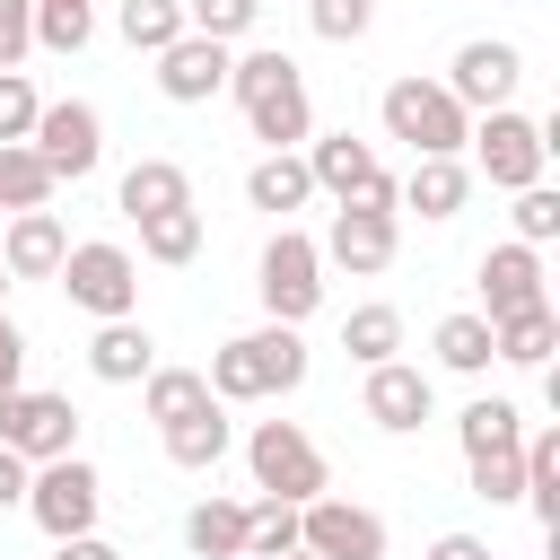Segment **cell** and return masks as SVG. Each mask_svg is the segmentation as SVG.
I'll use <instances>...</instances> for the list:
<instances>
[{
  "mask_svg": "<svg viewBox=\"0 0 560 560\" xmlns=\"http://www.w3.org/2000/svg\"><path fill=\"white\" fill-rule=\"evenodd\" d=\"M184 542H192L201 560H245V508H236V499H201V508L184 516Z\"/></svg>",
  "mask_w": 560,
  "mask_h": 560,
  "instance_id": "cell-25",
  "label": "cell"
},
{
  "mask_svg": "<svg viewBox=\"0 0 560 560\" xmlns=\"http://www.w3.org/2000/svg\"><path fill=\"white\" fill-rule=\"evenodd\" d=\"M280 551H298V499L245 508V560H280Z\"/></svg>",
  "mask_w": 560,
  "mask_h": 560,
  "instance_id": "cell-34",
  "label": "cell"
},
{
  "mask_svg": "<svg viewBox=\"0 0 560 560\" xmlns=\"http://www.w3.org/2000/svg\"><path fill=\"white\" fill-rule=\"evenodd\" d=\"M96 508H105V481L88 455H52L26 472V516L61 542V534H96Z\"/></svg>",
  "mask_w": 560,
  "mask_h": 560,
  "instance_id": "cell-6",
  "label": "cell"
},
{
  "mask_svg": "<svg viewBox=\"0 0 560 560\" xmlns=\"http://www.w3.org/2000/svg\"><path fill=\"white\" fill-rule=\"evenodd\" d=\"M0 298H9V262H0Z\"/></svg>",
  "mask_w": 560,
  "mask_h": 560,
  "instance_id": "cell-47",
  "label": "cell"
},
{
  "mask_svg": "<svg viewBox=\"0 0 560 560\" xmlns=\"http://www.w3.org/2000/svg\"><path fill=\"white\" fill-rule=\"evenodd\" d=\"M516 455H525V499H534V516L560 525V438L542 429V438H525Z\"/></svg>",
  "mask_w": 560,
  "mask_h": 560,
  "instance_id": "cell-33",
  "label": "cell"
},
{
  "mask_svg": "<svg viewBox=\"0 0 560 560\" xmlns=\"http://www.w3.org/2000/svg\"><path fill=\"white\" fill-rule=\"evenodd\" d=\"M114 26H122V44H131V52H166V44L184 35V0H122V9H114Z\"/></svg>",
  "mask_w": 560,
  "mask_h": 560,
  "instance_id": "cell-29",
  "label": "cell"
},
{
  "mask_svg": "<svg viewBox=\"0 0 560 560\" xmlns=\"http://www.w3.org/2000/svg\"><path fill=\"white\" fill-rule=\"evenodd\" d=\"M464 192H472V175L455 158H411V184H394V201H411L420 219H455Z\"/></svg>",
  "mask_w": 560,
  "mask_h": 560,
  "instance_id": "cell-21",
  "label": "cell"
},
{
  "mask_svg": "<svg viewBox=\"0 0 560 560\" xmlns=\"http://www.w3.org/2000/svg\"><path fill=\"white\" fill-rule=\"evenodd\" d=\"M0 446H18L26 464L79 455V411H70V394H26V385H9V394H0Z\"/></svg>",
  "mask_w": 560,
  "mask_h": 560,
  "instance_id": "cell-10",
  "label": "cell"
},
{
  "mask_svg": "<svg viewBox=\"0 0 560 560\" xmlns=\"http://www.w3.org/2000/svg\"><path fill=\"white\" fill-rule=\"evenodd\" d=\"M280 560H315V551H306V542H298V551H280Z\"/></svg>",
  "mask_w": 560,
  "mask_h": 560,
  "instance_id": "cell-46",
  "label": "cell"
},
{
  "mask_svg": "<svg viewBox=\"0 0 560 560\" xmlns=\"http://www.w3.org/2000/svg\"><path fill=\"white\" fill-rule=\"evenodd\" d=\"M140 385H149V420H158V429H166V420H184V411H201V402H219L201 368H149Z\"/></svg>",
  "mask_w": 560,
  "mask_h": 560,
  "instance_id": "cell-28",
  "label": "cell"
},
{
  "mask_svg": "<svg viewBox=\"0 0 560 560\" xmlns=\"http://www.w3.org/2000/svg\"><path fill=\"white\" fill-rule=\"evenodd\" d=\"M376 114H385V140H411V158H455L464 131H472V114L438 79H394Z\"/></svg>",
  "mask_w": 560,
  "mask_h": 560,
  "instance_id": "cell-3",
  "label": "cell"
},
{
  "mask_svg": "<svg viewBox=\"0 0 560 560\" xmlns=\"http://www.w3.org/2000/svg\"><path fill=\"white\" fill-rule=\"evenodd\" d=\"M26 149L52 166V184H79V175H96V158H105V122H96V105H88V96H61V105H44V114H35Z\"/></svg>",
  "mask_w": 560,
  "mask_h": 560,
  "instance_id": "cell-9",
  "label": "cell"
},
{
  "mask_svg": "<svg viewBox=\"0 0 560 560\" xmlns=\"http://www.w3.org/2000/svg\"><path fill=\"white\" fill-rule=\"evenodd\" d=\"M429 560H490V542H481V534H438Z\"/></svg>",
  "mask_w": 560,
  "mask_h": 560,
  "instance_id": "cell-44",
  "label": "cell"
},
{
  "mask_svg": "<svg viewBox=\"0 0 560 560\" xmlns=\"http://www.w3.org/2000/svg\"><path fill=\"white\" fill-rule=\"evenodd\" d=\"M394 245H402V236H394V210H368V201H341V210H332V228H324V245H315V254H324V262H341V271H359V280H368V271H385V262H394Z\"/></svg>",
  "mask_w": 560,
  "mask_h": 560,
  "instance_id": "cell-14",
  "label": "cell"
},
{
  "mask_svg": "<svg viewBox=\"0 0 560 560\" xmlns=\"http://www.w3.org/2000/svg\"><path fill=\"white\" fill-rule=\"evenodd\" d=\"M219 455H228V402H201V411L166 420V464H184V472H210Z\"/></svg>",
  "mask_w": 560,
  "mask_h": 560,
  "instance_id": "cell-23",
  "label": "cell"
},
{
  "mask_svg": "<svg viewBox=\"0 0 560 560\" xmlns=\"http://www.w3.org/2000/svg\"><path fill=\"white\" fill-rule=\"evenodd\" d=\"M341 350H350L359 368L394 359V350H402V315H394V306H350V324H341Z\"/></svg>",
  "mask_w": 560,
  "mask_h": 560,
  "instance_id": "cell-32",
  "label": "cell"
},
{
  "mask_svg": "<svg viewBox=\"0 0 560 560\" xmlns=\"http://www.w3.org/2000/svg\"><path fill=\"white\" fill-rule=\"evenodd\" d=\"M262 306H271V324H306L315 306H324V254H315V236H298V228H280L271 245H262Z\"/></svg>",
  "mask_w": 560,
  "mask_h": 560,
  "instance_id": "cell-7",
  "label": "cell"
},
{
  "mask_svg": "<svg viewBox=\"0 0 560 560\" xmlns=\"http://www.w3.org/2000/svg\"><path fill=\"white\" fill-rule=\"evenodd\" d=\"M210 394L219 402H262V394H298L306 385V341L298 324H262V332H236L210 350Z\"/></svg>",
  "mask_w": 560,
  "mask_h": 560,
  "instance_id": "cell-2",
  "label": "cell"
},
{
  "mask_svg": "<svg viewBox=\"0 0 560 560\" xmlns=\"http://www.w3.org/2000/svg\"><path fill=\"white\" fill-rule=\"evenodd\" d=\"M490 341H499V359H516V368H551V350H560V315H551V298H542V306L499 315V324H490Z\"/></svg>",
  "mask_w": 560,
  "mask_h": 560,
  "instance_id": "cell-22",
  "label": "cell"
},
{
  "mask_svg": "<svg viewBox=\"0 0 560 560\" xmlns=\"http://www.w3.org/2000/svg\"><path fill=\"white\" fill-rule=\"evenodd\" d=\"M140 254H149V262H192V254H201V210L184 201V210L140 219Z\"/></svg>",
  "mask_w": 560,
  "mask_h": 560,
  "instance_id": "cell-31",
  "label": "cell"
},
{
  "mask_svg": "<svg viewBox=\"0 0 560 560\" xmlns=\"http://www.w3.org/2000/svg\"><path fill=\"white\" fill-rule=\"evenodd\" d=\"M245 464H254V490L262 499H315V490H332V472H324V446L298 429V420H254V438H245Z\"/></svg>",
  "mask_w": 560,
  "mask_h": 560,
  "instance_id": "cell-4",
  "label": "cell"
},
{
  "mask_svg": "<svg viewBox=\"0 0 560 560\" xmlns=\"http://www.w3.org/2000/svg\"><path fill=\"white\" fill-rule=\"evenodd\" d=\"M516 79H525V52H516V44H490V35H472V44L455 52V79H446V96H455L464 114H490V105H508V96H516Z\"/></svg>",
  "mask_w": 560,
  "mask_h": 560,
  "instance_id": "cell-13",
  "label": "cell"
},
{
  "mask_svg": "<svg viewBox=\"0 0 560 560\" xmlns=\"http://www.w3.org/2000/svg\"><path fill=\"white\" fill-rule=\"evenodd\" d=\"M88 35H96L88 0H35V44L44 52H88Z\"/></svg>",
  "mask_w": 560,
  "mask_h": 560,
  "instance_id": "cell-35",
  "label": "cell"
},
{
  "mask_svg": "<svg viewBox=\"0 0 560 560\" xmlns=\"http://www.w3.org/2000/svg\"><path fill=\"white\" fill-rule=\"evenodd\" d=\"M228 96L245 105V131H254V140H271V149H298V140H315L306 79H298V61H289L280 44H254V52H236V61H228Z\"/></svg>",
  "mask_w": 560,
  "mask_h": 560,
  "instance_id": "cell-1",
  "label": "cell"
},
{
  "mask_svg": "<svg viewBox=\"0 0 560 560\" xmlns=\"http://www.w3.org/2000/svg\"><path fill=\"white\" fill-rule=\"evenodd\" d=\"M525 446V438H516ZM516 446H499V455H464L472 464V499H490V508H508V499H525V455Z\"/></svg>",
  "mask_w": 560,
  "mask_h": 560,
  "instance_id": "cell-36",
  "label": "cell"
},
{
  "mask_svg": "<svg viewBox=\"0 0 560 560\" xmlns=\"http://www.w3.org/2000/svg\"><path fill=\"white\" fill-rule=\"evenodd\" d=\"M429 368H402V359H376L368 368V420L376 429H394V438H411L420 420H429Z\"/></svg>",
  "mask_w": 560,
  "mask_h": 560,
  "instance_id": "cell-17",
  "label": "cell"
},
{
  "mask_svg": "<svg viewBox=\"0 0 560 560\" xmlns=\"http://www.w3.org/2000/svg\"><path fill=\"white\" fill-rule=\"evenodd\" d=\"M61 289H70V306H88V315L105 324V315H131V306H140V262H131L122 245L88 236V245L61 254Z\"/></svg>",
  "mask_w": 560,
  "mask_h": 560,
  "instance_id": "cell-8",
  "label": "cell"
},
{
  "mask_svg": "<svg viewBox=\"0 0 560 560\" xmlns=\"http://www.w3.org/2000/svg\"><path fill=\"white\" fill-rule=\"evenodd\" d=\"M61 254H70V236H61V219H52V210H9V245H0L9 280H52V271H61Z\"/></svg>",
  "mask_w": 560,
  "mask_h": 560,
  "instance_id": "cell-18",
  "label": "cell"
},
{
  "mask_svg": "<svg viewBox=\"0 0 560 560\" xmlns=\"http://www.w3.org/2000/svg\"><path fill=\"white\" fill-rule=\"evenodd\" d=\"M306 18H315V35H324V44H359L376 9H368V0H306Z\"/></svg>",
  "mask_w": 560,
  "mask_h": 560,
  "instance_id": "cell-40",
  "label": "cell"
},
{
  "mask_svg": "<svg viewBox=\"0 0 560 560\" xmlns=\"http://www.w3.org/2000/svg\"><path fill=\"white\" fill-rule=\"evenodd\" d=\"M306 192H315V175H306V158H289V149H271V158L245 175V201H254V210H271V219L306 210Z\"/></svg>",
  "mask_w": 560,
  "mask_h": 560,
  "instance_id": "cell-24",
  "label": "cell"
},
{
  "mask_svg": "<svg viewBox=\"0 0 560 560\" xmlns=\"http://www.w3.org/2000/svg\"><path fill=\"white\" fill-rule=\"evenodd\" d=\"M18 376H26V332H18L9 315H0V394H9Z\"/></svg>",
  "mask_w": 560,
  "mask_h": 560,
  "instance_id": "cell-43",
  "label": "cell"
},
{
  "mask_svg": "<svg viewBox=\"0 0 560 560\" xmlns=\"http://www.w3.org/2000/svg\"><path fill=\"white\" fill-rule=\"evenodd\" d=\"M26 472H35V464H26L18 446H0V516H9V508H26Z\"/></svg>",
  "mask_w": 560,
  "mask_h": 560,
  "instance_id": "cell-42",
  "label": "cell"
},
{
  "mask_svg": "<svg viewBox=\"0 0 560 560\" xmlns=\"http://www.w3.org/2000/svg\"><path fill=\"white\" fill-rule=\"evenodd\" d=\"M455 438H464V455H499V446H516V438H525V411H516V402H499V394H481V402H464Z\"/></svg>",
  "mask_w": 560,
  "mask_h": 560,
  "instance_id": "cell-26",
  "label": "cell"
},
{
  "mask_svg": "<svg viewBox=\"0 0 560 560\" xmlns=\"http://www.w3.org/2000/svg\"><path fill=\"white\" fill-rule=\"evenodd\" d=\"M35 114H44V96L26 88V70H0V149H9V140H26V131H35Z\"/></svg>",
  "mask_w": 560,
  "mask_h": 560,
  "instance_id": "cell-39",
  "label": "cell"
},
{
  "mask_svg": "<svg viewBox=\"0 0 560 560\" xmlns=\"http://www.w3.org/2000/svg\"><path fill=\"white\" fill-rule=\"evenodd\" d=\"M306 175H315V192H332V201L394 210V175H385V166H376V149H368V140H350V131L315 140V149H306Z\"/></svg>",
  "mask_w": 560,
  "mask_h": 560,
  "instance_id": "cell-12",
  "label": "cell"
},
{
  "mask_svg": "<svg viewBox=\"0 0 560 560\" xmlns=\"http://www.w3.org/2000/svg\"><path fill=\"white\" fill-rule=\"evenodd\" d=\"M114 201H122V219H158V210H184V201H192V175H184L175 158H140V166L114 184Z\"/></svg>",
  "mask_w": 560,
  "mask_h": 560,
  "instance_id": "cell-19",
  "label": "cell"
},
{
  "mask_svg": "<svg viewBox=\"0 0 560 560\" xmlns=\"http://www.w3.org/2000/svg\"><path fill=\"white\" fill-rule=\"evenodd\" d=\"M44 201H52V166L26 140H9L0 149V210H44Z\"/></svg>",
  "mask_w": 560,
  "mask_h": 560,
  "instance_id": "cell-30",
  "label": "cell"
},
{
  "mask_svg": "<svg viewBox=\"0 0 560 560\" xmlns=\"http://www.w3.org/2000/svg\"><path fill=\"white\" fill-rule=\"evenodd\" d=\"M560 236V192L551 184H525L516 192V245H551Z\"/></svg>",
  "mask_w": 560,
  "mask_h": 560,
  "instance_id": "cell-38",
  "label": "cell"
},
{
  "mask_svg": "<svg viewBox=\"0 0 560 560\" xmlns=\"http://www.w3.org/2000/svg\"><path fill=\"white\" fill-rule=\"evenodd\" d=\"M88 368H96L105 385H140V376L158 368V341H149L131 315H105V332L88 341Z\"/></svg>",
  "mask_w": 560,
  "mask_h": 560,
  "instance_id": "cell-20",
  "label": "cell"
},
{
  "mask_svg": "<svg viewBox=\"0 0 560 560\" xmlns=\"http://www.w3.org/2000/svg\"><path fill=\"white\" fill-rule=\"evenodd\" d=\"M254 18H262V0H184V26L192 35H219V44H236Z\"/></svg>",
  "mask_w": 560,
  "mask_h": 560,
  "instance_id": "cell-37",
  "label": "cell"
},
{
  "mask_svg": "<svg viewBox=\"0 0 560 560\" xmlns=\"http://www.w3.org/2000/svg\"><path fill=\"white\" fill-rule=\"evenodd\" d=\"M464 149L481 158V175H490L499 192H525V184H542V158H551V122H525V114L490 105V114L464 131Z\"/></svg>",
  "mask_w": 560,
  "mask_h": 560,
  "instance_id": "cell-5",
  "label": "cell"
},
{
  "mask_svg": "<svg viewBox=\"0 0 560 560\" xmlns=\"http://www.w3.org/2000/svg\"><path fill=\"white\" fill-rule=\"evenodd\" d=\"M228 61H236V52H228L219 35H192V26H184V35L158 52V88H166L175 105H201V96L228 88Z\"/></svg>",
  "mask_w": 560,
  "mask_h": 560,
  "instance_id": "cell-15",
  "label": "cell"
},
{
  "mask_svg": "<svg viewBox=\"0 0 560 560\" xmlns=\"http://www.w3.org/2000/svg\"><path fill=\"white\" fill-rule=\"evenodd\" d=\"M35 52V0H0V70H18Z\"/></svg>",
  "mask_w": 560,
  "mask_h": 560,
  "instance_id": "cell-41",
  "label": "cell"
},
{
  "mask_svg": "<svg viewBox=\"0 0 560 560\" xmlns=\"http://www.w3.org/2000/svg\"><path fill=\"white\" fill-rule=\"evenodd\" d=\"M52 560H122V551H114V542H96V534H61V542H52Z\"/></svg>",
  "mask_w": 560,
  "mask_h": 560,
  "instance_id": "cell-45",
  "label": "cell"
},
{
  "mask_svg": "<svg viewBox=\"0 0 560 560\" xmlns=\"http://www.w3.org/2000/svg\"><path fill=\"white\" fill-rule=\"evenodd\" d=\"M499 359V341H490V315H446L438 324V368H455V376H481Z\"/></svg>",
  "mask_w": 560,
  "mask_h": 560,
  "instance_id": "cell-27",
  "label": "cell"
},
{
  "mask_svg": "<svg viewBox=\"0 0 560 560\" xmlns=\"http://www.w3.org/2000/svg\"><path fill=\"white\" fill-rule=\"evenodd\" d=\"M516 306H542V254L508 236V245L481 254V315L499 324V315H516Z\"/></svg>",
  "mask_w": 560,
  "mask_h": 560,
  "instance_id": "cell-16",
  "label": "cell"
},
{
  "mask_svg": "<svg viewBox=\"0 0 560 560\" xmlns=\"http://www.w3.org/2000/svg\"><path fill=\"white\" fill-rule=\"evenodd\" d=\"M298 542H306L315 560H385V516L359 508V499L315 490V499L298 508Z\"/></svg>",
  "mask_w": 560,
  "mask_h": 560,
  "instance_id": "cell-11",
  "label": "cell"
}]
</instances>
